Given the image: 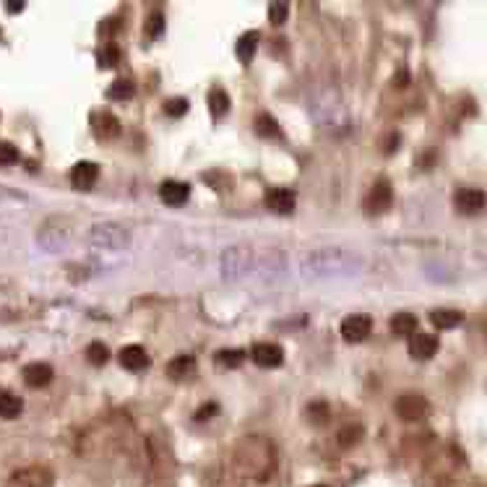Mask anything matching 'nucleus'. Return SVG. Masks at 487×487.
I'll list each match as a JSON object with an SVG mask.
<instances>
[{
  "label": "nucleus",
  "mask_w": 487,
  "mask_h": 487,
  "mask_svg": "<svg viewBox=\"0 0 487 487\" xmlns=\"http://www.w3.org/2000/svg\"><path fill=\"white\" fill-rule=\"evenodd\" d=\"M209 110L214 117H221V115H227L229 110V94L224 89H211L209 92Z\"/></svg>",
  "instance_id": "24"
},
{
  "label": "nucleus",
  "mask_w": 487,
  "mask_h": 487,
  "mask_svg": "<svg viewBox=\"0 0 487 487\" xmlns=\"http://www.w3.org/2000/svg\"><path fill=\"white\" fill-rule=\"evenodd\" d=\"M456 209L461 214H477V211L485 209V193L479 191V188H461L456 193Z\"/></svg>",
  "instance_id": "13"
},
{
  "label": "nucleus",
  "mask_w": 487,
  "mask_h": 487,
  "mask_svg": "<svg viewBox=\"0 0 487 487\" xmlns=\"http://www.w3.org/2000/svg\"><path fill=\"white\" fill-rule=\"evenodd\" d=\"M256 50H258V31H245L238 39V57L242 63H250L256 57Z\"/></svg>",
  "instance_id": "21"
},
{
  "label": "nucleus",
  "mask_w": 487,
  "mask_h": 487,
  "mask_svg": "<svg viewBox=\"0 0 487 487\" xmlns=\"http://www.w3.org/2000/svg\"><path fill=\"white\" fill-rule=\"evenodd\" d=\"M120 133V123H117V117L110 112H99L94 115V136L96 138H102V141H110L115 136Z\"/></svg>",
  "instance_id": "19"
},
{
  "label": "nucleus",
  "mask_w": 487,
  "mask_h": 487,
  "mask_svg": "<svg viewBox=\"0 0 487 487\" xmlns=\"http://www.w3.org/2000/svg\"><path fill=\"white\" fill-rule=\"evenodd\" d=\"M266 203L274 214H292V211H295L297 198L289 188H271L266 196Z\"/></svg>",
  "instance_id": "16"
},
{
  "label": "nucleus",
  "mask_w": 487,
  "mask_h": 487,
  "mask_svg": "<svg viewBox=\"0 0 487 487\" xmlns=\"http://www.w3.org/2000/svg\"><path fill=\"white\" fill-rule=\"evenodd\" d=\"M96 177H99V167L94 162H76L71 170V185L76 191H92Z\"/></svg>",
  "instance_id": "11"
},
{
  "label": "nucleus",
  "mask_w": 487,
  "mask_h": 487,
  "mask_svg": "<svg viewBox=\"0 0 487 487\" xmlns=\"http://www.w3.org/2000/svg\"><path fill=\"white\" fill-rule=\"evenodd\" d=\"M89 242L102 250H125L131 245V232H128L123 224L102 221V224H94V227H92Z\"/></svg>",
  "instance_id": "3"
},
{
  "label": "nucleus",
  "mask_w": 487,
  "mask_h": 487,
  "mask_svg": "<svg viewBox=\"0 0 487 487\" xmlns=\"http://www.w3.org/2000/svg\"><path fill=\"white\" fill-rule=\"evenodd\" d=\"M117 360H120V365H123L125 370H133V372L149 368V354H146V349H143L141 344H128V347H123L120 354H117Z\"/></svg>",
  "instance_id": "12"
},
{
  "label": "nucleus",
  "mask_w": 487,
  "mask_h": 487,
  "mask_svg": "<svg viewBox=\"0 0 487 487\" xmlns=\"http://www.w3.org/2000/svg\"><path fill=\"white\" fill-rule=\"evenodd\" d=\"M86 360H89V365H105L107 360H110V349H107V344L102 342H92L89 347H86Z\"/></svg>",
  "instance_id": "26"
},
{
  "label": "nucleus",
  "mask_w": 487,
  "mask_h": 487,
  "mask_svg": "<svg viewBox=\"0 0 487 487\" xmlns=\"http://www.w3.org/2000/svg\"><path fill=\"white\" fill-rule=\"evenodd\" d=\"M391 331L396 336H412L417 331V318L412 313H396L391 318Z\"/></svg>",
  "instance_id": "22"
},
{
  "label": "nucleus",
  "mask_w": 487,
  "mask_h": 487,
  "mask_svg": "<svg viewBox=\"0 0 487 487\" xmlns=\"http://www.w3.org/2000/svg\"><path fill=\"white\" fill-rule=\"evenodd\" d=\"M193 372H196V360H193L191 354H177L167 365V375H170L172 381H185V378H191Z\"/></svg>",
  "instance_id": "18"
},
{
  "label": "nucleus",
  "mask_w": 487,
  "mask_h": 487,
  "mask_svg": "<svg viewBox=\"0 0 487 487\" xmlns=\"http://www.w3.org/2000/svg\"><path fill=\"white\" fill-rule=\"evenodd\" d=\"M352 271V256L342 248H321L303 258V277L334 279Z\"/></svg>",
  "instance_id": "1"
},
{
  "label": "nucleus",
  "mask_w": 487,
  "mask_h": 487,
  "mask_svg": "<svg viewBox=\"0 0 487 487\" xmlns=\"http://www.w3.org/2000/svg\"><path fill=\"white\" fill-rule=\"evenodd\" d=\"M52 368L48 363H31L24 368V383H27L29 388H45L52 383Z\"/></svg>",
  "instance_id": "15"
},
{
  "label": "nucleus",
  "mask_w": 487,
  "mask_h": 487,
  "mask_svg": "<svg viewBox=\"0 0 487 487\" xmlns=\"http://www.w3.org/2000/svg\"><path fill=\"white\" fill-rule=\"evenodd\" d=\"M55 477L48 467H24L13 472L6 487H52Z\"/></svg>",
  "instance_id": "5"
},
{
  "label": "nucleus",
  "mask_w": 487,
  "mask_h": 487,
  "mask_svg": "<svg viewBox=\"0 0 487 487\" xmlns=\"http://www.w3.org/2000/svg\"><path fill=\"white\" fill-rule=\"evenodd\" d=\"M372 331V321L368 318V315L363 313H354V315H347L342 321V336H344V342H365L368 339V334Z\"/></svg>",
  "instance_id": "7"
},
{
  "label": "nucleus",
  "mask_w": 487,
  "mask_h": 487,
  "mask_svg": "<svg viewBox=\"0 0 487 487\" xmlns=\"http://www.w3.org/2000/svg\"><path fill=\"white\" fill-rule=\"evenodd\" d=\"M162 29H164V16L162 13H152V16H149V24H146V34L154 39L162 34Z\"/></svg>",
  "instance_id": "32"
},
{
  "label": "nucleus",
  "mask_w": 487,
  "mask_h": 487,
  "mask_svg": "<svg viewBox=\"0 0 487 487\" xmlns=\"http://www.w3.org/2000/svg\"><path fill=\"white\" fill-rule=\"evenodd\" d=\"M250 357H253V363L258 368H279V365L284 363V349L279 344L261 342L250 349Z\"/></svg>",
  "instance_id": "8"
},
{
  "label": "nucleus",
  "mask_w": 487,
  "mask_h": 487,
  "mask_svg": "<svg viewBox=\"0 0 487 487\" xmlns=\"http://www.w3.org/2000/svg\"><path fill=\"white\" fill-rule=\"evenodd\" d=\"M242 360H245V352H242V349H221V352L217 354V365H221V368H240Z\"/></svg>",
  "instance_id": "27"
},
{
  "label": "nucleus",
  "mask_w": 487,
  "mask_h": 487,
  "mask_svg": "<svg viewBox=\"0 0 487 487\" xmlns=\"http://www.w3.org/2000/svg\"><path fill=\"white\" fill-rule=\"evenodd\" d=\"M191 196V188H188V182H180V180H164L159 185V198L167 203V206H180L185 203Z\"/></svg>",
  "instance_id": "14"
},
{
  "label": "nucleus",
  "mask_w": 487,
  "mask_h": 487,
  "mask_svg": "<svg viewBox=\"0 0 487 487\" xmlns=\"http://www.w3.org/2000/svg\"><path fill=\"white\" fill-rule=\"evenodd\" d=\"M461 321H464V313L453 310V307H435V310H430V324L435 326V328H456Z\"/></svg>",
  "instance_id": "17"
},
{
  "label": "nucleus",
  "mask_w": 487,
  "mask_h": 487,
  "mask_svg": "<svg viewBox=\"0 0 487 487\" xmlns=\"http://www.w3.org/2000/svg\"><path fill=\"white\" fill-rule=\"evenodd\" d=\"M256 131H258V136H263V138H279V136H282L279 123L268 112L258 115L256 117Z\"/></svg>",
  "instance_id": "25"
},
{
  "label": "nucleus",
  "mask_w": 487,
  "mask_h": 487,
  "mask_svg": "<svg viewBox=\"0 0 487 487\" xmlns=\"http://www.w3.org/2000/svg\"><path fill=\"white\" fill-rule=\"evenodd\" d=\"M164 110H167V115H172V117H180V115L188 112V99H185V96H172V99H167Z\"/></svg>",
  "instance_id": "30"
},
{
  "label": "nucleus",
  "mask_w": 487,
  "mask_h": 487,
  "mask_svg": "<svg viewBox=\"0 0 487 487\" xmlns=\"http://www.w3.org/2000/svg\"><path fill=\"white\" fill-rule=\"evenodd\" d=\"M438 336L425 334V331H414L409 336V354L414 360H430L433 354L438 352Z\"/></svg>",
  "instance_id": "10"
},
{
  "label": "nucleus",
  "mask_w": 487,
  "mask_h": 487,
  "mask_svg": "<svg viewBox=\"0 0 487 487\" xmlns=\"http://www.w3.org/2000/svg\"><path fill=\"white\" fill-rule=\"evenodd\" d=\"M315 487H326V485H315Z\"/></svg>",
  "instance_id": "34"
},
{
  "label": "nucleus",
  "mask_w": 487,
  "mask_h": 487,
  "mask_svg": "<svg viewBox=\"0 0 487 487\" xmlns=\"http://www.w3.org/2000/svg\"><path fill=\"white\" fill-rule=\"evenodd\" d=\"M96 60H99L102 68H112L120 60V50L115 48V45H102V48L96 50Z\"/></svg>",
  "instance_id": "28"
},
{
  "label": "nucleus",
  "mask_w": 487,
  "mask_h": 487,
  "mask_svg": "<svg viewBox=\"0 0 487 487\" xmlns=\"http://www.w3.org/2000/svg\"><path fill=\"white\" fill-rule=\"evenodd\" d=\"M238 467L245 474L253 477H266L268 469L274 467V449L266 438L261 435H250L245 443L238 446Z\"/></svg>",
  "instance_id": "2"
},
{
  "label": "nucleus",
  "mask_w": 487,
  "mask_h": 487,
  "mask_svg": "<svg viewBox=\"0 0 487 487\" xmlns=\"http://www.w3.org/2000/svg\"><path fill=\"white\" fill-rule=\"evenodd\" d=\"M13 162H19V149L8 141H0V167H8Z\"/></svg>",
  "instance_id": "29"
},
{
  "label": "nucleus",
  "mask_w": 487,
  "mask_h": 487,
  "mask_svg": "<svg viewBox=\"0 0 487 487\" xmlns=\"http://www.w3.org/2000/svg\"><path fill=\"white\" fill-rule=\"evenodd\" d=\"M133 94H136V84L133 81H128V78H117V81H112V86L107 89V96H110V99H117V102L133 99Z\"/></svg>",
  "instance_id": "23"
},
{
  "label": "nucleus",
  "mask_w": 487,
  "mask_h": 487,
  "mask_svg": "<svg viewBox=\"0 0 487 487\" xmlns=\"http://www.w3.org/2000/svg\"><path fill=\"white\" fill-rule=\"evenodd\" d=\"M407 78H409V76H407V73H404V71H401L399 76H396V81H399V86H404V84H407Z\"/></svg>",
  "instance_id": "33"
},
{
  "label": "nucleus",
  "mask_w": 487,
  "mask_h": 487,
  "mask_svg": "<svg viewBox=\"0 0 487 487\" xmlns=\"http://www.w3.org/2000/svg\"><path fill=\"white\" fill-rule=\"evenodd\" d=\"M396 412L404 420H420L428 412V401H425L422 393H401L396 399Z\"/></svg>",
  "instance_id": "9"
},
{
  "label": "nucleus",
  "mask_w": 487,
  "mask_h": 487,
  "mask_svg": "<svg viewBox=\"0 0 487 487\" xmlns=\"http://www.w3.org/2000/svg\"><path fill=\"white\" fill-rule=\"evenodd\" d=\"M24 412V401L10 391H0V417L3 420H16Z\"/></svg>",
  "instance_id": "20"
},
{
  "label": "nucleus",
  "mask_w": 487,
  "mask_h": 487,
  "mask_svg": "<svg viewBox=\"0 0 487 487\" xmlns=\"http://www.w3.org/2000/svg\"><path fill=\"white\" fill-rule=\"evenodd\" d=\"M391 198H393L391 182L386 180V177H381V180L370 188L368 198H365V211H368V214H383V211L391 206Z\"/></svg>",
  "instance_id": "6"
},
{
  "label": "nucleus",
  "mask_w": 487,
  "mask_h": 487,
  "mask_svg": "<svg viewBox=\"0 0 487 487\" xmlns=\"http://www.w3.org/2000/svg\"><path fill=\"white\" fill-rule=\"evenodd\" d=\"M286 13H289L286 3H271V6H268V21L277 24V27L286 21Z\"/></svg>",
  "instance_id": "31"
},
{
  "label": "nucleus",
  "mask_w": 487,
  "mask_h": 487,
  "mask_svg": "<svg viewBox=\"0 0 487 487\" xmlns=\"http://www.w3.org/2000/svg\"><path fill=\"white\" fill-rule=\"evenodd\" d=\"M219 268H221V277L227 282H238V279L248 277L250 268H253V253L248 248H227L221 253L219 258Z\"/></svg>",
  "instance_id": "4"
}]
</instances>
